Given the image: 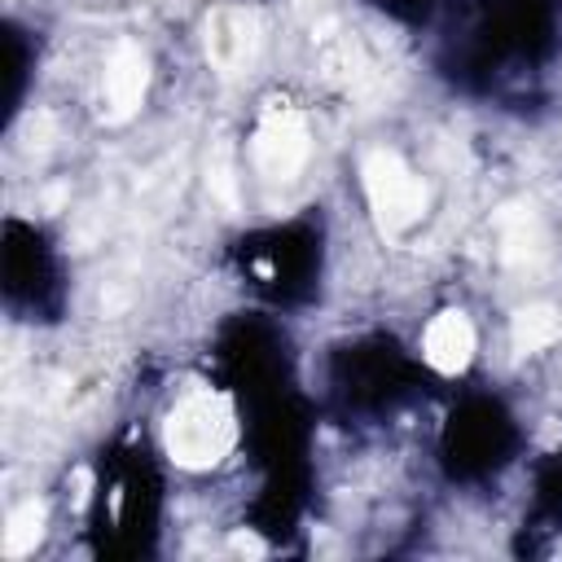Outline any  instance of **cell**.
<instances>
[{
	"instance_id": "4",
	"label": "cell",
	"mask_w": 562,
	"mask_h": 562,
	"mask_svg": "<svg viewBox=\"0 0 562 562\" xmlns=\"http://www.w3.org/2000/svg\"><path fill=\"white\" fill-rule=\"evenodd\" d=\"M417 347H422V360L439 378H457L479 356V329H474V321L461 307H439L435 316H426Z\"/></svg>"
},
{
	"instance_id": "3",
	"label": "cell",
	"mask_w": 562,
	"mask_h": 562,
	"mask_svg": "<svg viewBox=\"0 0 562 562\" xmlns=\"http://www.w3.org/2000/svg\"><path fill=\"white\" fill-rule=\"evenodd\" d=\"M307 162H312V132H307L303 114L294 105L268 110L250 136V167H255L259 184L285 189L307 171Z\"/></svg>"
},
{
	"instance_id": "2",
	"label": "cell",
	"mask_w": 562,
	"mask_h": 562,
	"mask_svg": "<svg viewBox=\"0 0 562 562\" xmlns=\"http://www.w3.org/2000/svg\"><path fill=\"white\" fill-rule=\"evenodd\" d=\"M360 189H364V202H369L373 220L382 224V233H404V228H417L426 220L430 184L395 149L364 154V162H360Z\"/></svg>"
},
{
	"instance_id": "6",
	"label": "cell",
	"mask_w": 562,
	"mask_h": 562,
	"mask_svg": "<svg viewBox=\"0 0 562 562\" xmlns=\"http://www.w3.org/2000/svg\"><path fill=\"white\" fill-rule=\"evenodd\" d=\"M562 342V307L558 303H527L509 316V351L518 356H540Z\"/></svg>"
},
{
	"instance_id": "5",
	"label": "cell",
	"mask_w": 562,
	"mask_h": 562,
	"mask_svg": "<svg viewBox=\"0 0 562 562\" xmlns=\"http://www.w3.org/2000/svg\"><path fill=\"white\" fill-rule=\"evenodd\" d=\"M101 97H105V119L110 123H123L140 110L145 101V88H149V57L140 44L132 40H119L110 53H105V66H101Z\"/></svg>"
},
{
	"instance_id": "7",
	"label": "cell",
	"mask_w": 562,
	"mask_h": 562,
	"mask_svg": "<svg viewBox=\"0 0 562 562\" xmlns=\"http://www.w3.org/2000/svg\"><path fill=\"white\" fill-rule=\"evenodd\" d=\"M44 522H48V509H44V501H22V505H13V514H9V527H4V553L9 558H22V553H31L35 544H40V536H44Z\"/></svg>"
},
{
	"instance_id": "1",
	"label": "cell",
	"mask_w": 562,
	"mask_h": 562,
	"mask_svg": "<svg viewBox=\"0 0 562 562\" xmlns=\"http://www.w3.org/2000/svg\"><path fill=\"white\" fill-rule=\"evenodd\" d=\"M162 443L180 470L206 474L237 443L233 404L220 391H193V395L176 400V408L167 413V426H162Z\"/></svg>"
}]
</instances>
